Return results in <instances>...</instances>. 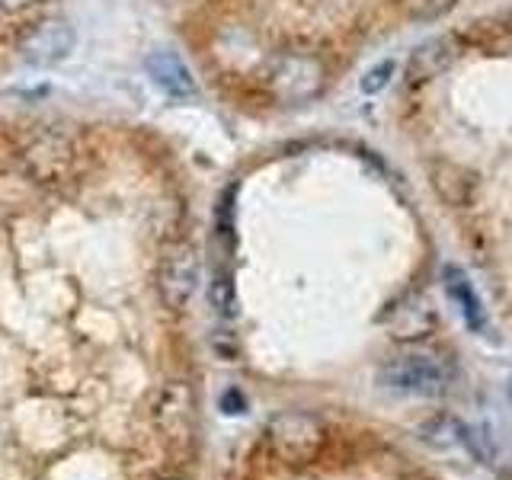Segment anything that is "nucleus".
Returning <instances> with one entry per match:
<instances>
[{
	"label": "nucleus",
	"mask_w": 512,
	"mask_h": 480,
	"mask_svg": "<svg viewBox=\"0 0 512 480\" xmlns=\"http://www.w3.org/2000/svg\"><path fill=\"white\" fill-rule=\"evenodd\" d=\"M384 381H388V388L407 391V394H436L445 384V372L439 362L410 356V359L394 362L388 372H384Z\"/></svg>",
	"instance_id": "1"
},
{
	"label": "nucleus",
	"mask_w": 512,
	"mask_h": 480,
	"mask_svg": "<svg viewBox=\"0 0 512 480\" xmlns=\"http://www.w3.org/2000/svg\"><path fill=\"white\" fill-rule=\"evenodd\" d=\"M71 48H74V29L58 20V23L42 26L36 36L26 42V61L36 64V68H48V64H58Z\"/></svg>",
	"instance_id": "2"
},
{
	"label": "nucleus",
	"mask_w": 512,
	"mask_h": 480,
	"mask_svg": "<svg viewBox=\"0 0 512 480\" xmlns=\"http://www.w3.org/2000/svg\"><path fill=\"white\" fill-rule=\"evenodd\" d=\"M148 74H151V80H154L160 90H164L167 96H176V100H180V96H189L192 90H196L189 68L176 55H170V52L151 55L148 58Z\"/></svg>",
	"instance_id": "3"
},
{
	"label": "nucleus",
	"mask_w": 512,
	"mask_h": 480,
	"mask_svg": "<svg viewBox=\"0 0 512 480\" xmlns=\"http://www.w3.org/2000/svg\"><path fill=\"white\" fill-rule=\"evenodd\" d=\"M445 292H448V298L458 304L461 317L468 320L474 330H484V304H480L471 279L464 276L458 266H448L445 269Z\"/></svg>",
	"instance_id": "4"
},
{
	"label": "nucleus",
	"mask_w": 512,
	"mask_h": 480,
	"mask_svg": "<svg viewBox=\"0 0 512 480\" xmlns=\"http://www.w3.org/2000/svg\"><path fill=\"white\" fill-rule=\"evenodd\" d=\"M455 58V42L448 39H436V42H426L420 52L413 55V71L416 77H436L439 71H445L448 64Z\"/></svg>",
	"instance_id": "5"
},
{
	"label": "nucleus",
	"mask_w": 512,
	"mask_h": 480,
	"mask_svg": "<svg viewBox=\"0 0 512 480\" xmlns=\"http://www.w3.org/2000/svg\"><path fill=\"white\" fill-rule=\"evenodd\" d=\"M455 7V0H404V10L413 20H439Z\"/></svg>",
	"instance_id": "6"
},
{
	"label": "nucleus",
	"mask_w": 512,
	"mask_h": 480,
	"mask_svg": "<svg viewBox=\"0 0 512 480\" xmlns=\"http://www.w3.org/2000/svg\"><path fill=\"white\" fill-rule=\"evenodd\" d=\"M391 74H394V64H391V61L378 64V68H372V71H368V74L362 77V90H365V93H378L381 87H388Z\"/></svg>",
	"instance_id": "7"
},
{
	"label": "nucleus",
	"mask_w": 512,
	"mask_h": 480,
	"mask_svg": "<svg viewBox=\"0 0 512 480\" xmlns=\"http://www.w3.org/2000/svg\"><path fill=\"white\" fill-rule=\"evenodd\" d=\"M509 400H512V381H509Z\"/></svg>",
	"instance_id": "8"
},
{
	"label": "nucleus",
	"mask_w": 512,
	"mask_h": 480,
	"mask_svg": "<svg viewBox=\"0 0 512 480\" xmlns=\"http://www.w3.org/2000/svg\"><path fill=\"white\" fill-rule=\"evenodd\" d=\"M509 29H512V20H509Z\"/></svg>",
	"instance_id": "9"
}]
</instances>
